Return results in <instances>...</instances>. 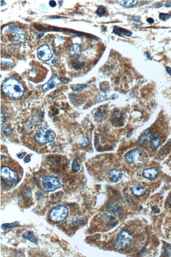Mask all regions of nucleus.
Returning a JSON list of instances; mask_svg holds the SVG:
<instances>
[{
    "instance_id": "6ab92c4d",
    "label": "nucleus",
    "mask_w": 171,
    "mask_h": 257,
    "mask_svg": "<svg viewBox=\"0 0 171 257\" xmlns=\"http://www.w3.org/2000/svg\"><path fill=\"white\" fill-rule=\"evenodd\" d=\"M23 237L24 238V239L28 240L30 241L33 242L34 244H36L37 243V238L35 237V235H33V233L32 232L30 231H26V232L24 233L23 235Z\"/></svg>"
},
{
    "instance_id": "2f4dec72",
    "label": "nucleus",
    "mask_w": 171,
    "mask_h": 257,
    "mask_svg": "<svg viewBox=\"0 0 171 257\" xmlns=\"http://www.w3.org/2000/svg\"><path fill=\"white\" fill-rule=\"evenodd\" d=\"M25 155H26V153L24 152V153H21L19 155H18V157L20 159H22V158H23L24 157H25Z\"/></svg>"
},
{
    "instance_id": "e433bc0d",
    "label": "nucleus",
    "mask_w": 171,
    "mask_h": 257,
    "mask_svg": "<svg viewBox=\"0 0 171 257\" xmlns=\"http://www.w3.org/2000/svg\"><path fill=\"white\" fill-rule=\"evenodd\" d=\"M169 204L171 205V197L170 198V201H169Z\"/></svg>"
},
{
    "instance_id": "f257e3e1",
    "label": "nucleus",
    "mask_w": 171,
    "mask_h": 257,
    "mask_svg": "<svg viewBox=\"0 0 171 257\" xmlns=\"http://www.w3.org/2000/svg\"><path fill=\"white\" fill-rule=\"evenodd\" d=\"M19 166L8 163L4 164L1 167V182L5 184V187L12 188L18 184L22 176V170H20Z\"/></svg>"
},
{
    "instance_id": "0eeeda50",
    "label": "nucleus",
    "mask_w": 171,
    "mask_h": 257,
    "mask_svg": "<svg viewBox=\"0 0 171 257\" xmlns=\"http://www.w3.org/2000/svg\"><path fill=\"white\" fill-rule=\"evenodd\" d=\"M7 33L13 38V43L14 45H19L25 42L26 36L24 30L19 27L11 26L7 29Z\"/></svg>"
},
{
    "instance_id": "a878e982",
    "label": "nucleus",
    "mask_w": 171,
    "mask_h": 257,
    "mask_svg": "<svg viewBox=\"0 0 171 257\" xmlns=\"http://www.w3.org/2000/svg\"><path fill=\"white\" fill-rule=\"evenodd\" d=\"M86 87L87 85L86 84H79L75 87L74 89L76 91H81L86 89Z\"/></svg>"
},
{
    "instance_id": "6e6552de",
    "label": "nucleus",
    "mask_w": 171,
    "mask_h": 257,
    "mask_svg": "<svg viewBox=\"0 0 171 257\" xmlns=\"http://www.w3.org/2000/svg\"><path fill=\"white\" fill-rule=\"evenodd\" d=\"M37 56L39 60L47 62L51 59L52 53L50 47L48 45H44L39 47L38 49Z\"/></svg>"
},
{
    "instance_id": "412c9836",
    "label": "nucleus",
    "mask_w": 171,
    "mask_h": 257,
    "mask_svg": "<svg viewBox=\"0 0 171 257\" xmlns=\"http://www.w3.org/2000/svg\"><path fill=\"white\" fill-rule=\"evenodd\" d=\"M138 2V1H122L120 4L125 7H131L135 5Z\"/></svg>"
},
{
    "instance_id": "9d476101",
    "label": "nucleus",
    "mask_w": 171,
    "mask_h": 257,
    "mask_svg": "<svg viewBox=\"0 0 171 257\" xmlns=\"http://www.w3.org/2000/svg\"><path fill=\"white\" fill-rule=\"evenodd\" d=\"M123 177V173L122 171L118 169H114L111 170L109 173V178L111 181L112 182H117L119 181Z\"/></svg>"
},
{
    "instance_id": "a211bd4d",
    "label": "nucleus",
    "mask_w": 171,
    "mask_h": 257,
    "mask_svg": "<svg viewBox=\"0 0 171 257\" xmlns=\"http://www.w3.org/2000/svg\"><path fill=\"white\" fill-rule=\"evenodd\" d=\"M81 48L78 44H74L71 47L69 52L72 56H78L81 53Z\"/></svg>"
},
{
    "instance_id": "9b49d317",
    "label": "nucleus",
    "mask_w": 171,
    "mask_h": 257,
    "mask_svg": "<svg viewBox=\"0 0 171 257\" xmlns=\"http://www.w3.org/2000/svg\"><path fill=\"white\" fill-rule=\"evenodd\" d=\"M143 176L147 179H153L157 177L158 175V171L156 169H146L143 172Z\"/></svg>"
},
{
    "instance_id": "aec40b11",
    "label": "nucleus",
    "mask_w": 171,
    "mask_h": 257,
    "mask_svg": "<svg viewBox=\"0 0 171 257\" xmlns=\"http://www.w3.org/2000/svg\"><path fill=\"white\" fill-rule=\"evenodd\" d=\"M90 137L86 135H83L79 138V144L80 146H86L90 143Z\"/></svg>"
},
{
    "instance_id": "c85d7f7f",
    "label": "nucleus",
    "mask_w": 171,
    "mask_h": 257,
    "mask_svg": "<svg viewBox=\"0 0 171 257\" xmlns=\"http://www.w3.org/2000/svg\"><path fill=\"white\" fill-rule=\"evenodd\" d=\"M3 133H4L5 135H9V134L11 133V128H4V129H3Z\"/></svg>"
},
{
    "instance_id": "ddd939ff",
    "label": "nucleus",
    "mask_w": 171,
    "mask_h": 257,
    "mask_svg": "<svg viewBox=\"0 0 171 257\" xmlns=\"http://www.w3.org/2000/svg\"><path fill=\"white\" fill-rule=\"evenodd\" d=\"M160 144V137L157 133L152 134L151 139L149 141V145L152 150H156Z\"/></svg>"
},
{
    "instance_id": "72a5a7b5",
    "label": "nucleus",
    "mask_w": 171,
    "mask_h": 257,
    "mask_svg": "<svg viewBox=\"0 0 171 257\" xmlns=\"http://www.w3.org/2000/svg\"><path fill=\"white\" fill-rule=\"evenodd\" d=\"M25 162H26V163H28V162H30L31 161V159H30V156H28L25 159Z\"/></svg>"
},
{
    "instance_id": "2eb2a0df",
    "label": "nucleus",
    "mask_w": 171,
    "mask_h": 257,
    "mask_svg": "<svg viewBox=\"0 0 171 257\" xmlns=\"http://www.w3.org/2000/svg\"><path fill=\"white\" fill-rule=\"evenodd\" d=\"M111 120L113 124H116L117 126L118 124L121 125L123 121V114L119 111L115 112L112 116Z\"/></svg>"
},
{
    "instance_id": "7c9ffc66",
    "label": "nucleus",
    "mask_w": 171,
    "mask_h": 257,
    "mask_svg": "<svg viewBox=\"0 0 171 257\" xmlns=\"http://www.w3.org/2000/svg\"><path fill=\"white\" fill-rule=\"evenodd\" d=\"M146 21L149 23V24H153L154 22V21L153 19L152 18H148L147 20H146Z\"/></svg>"
},
{
    "instance_id": "f8f14e48",
    "label": "nucleus",
    "mask_w": 171,
    "mask_h": 257,
    "mask_svg": "<svg viewBox=\"0 0 171 257\" xmlns=\"http://www.w3.org/2000/svg\"><path fill=\"white\" fill-rule=\"evenodd\" d=\"M140 151L138 150H133L129 152L125 156V160L127 162L129 163H133L136 162L137 160L139 157Z\"/></svg>"
},
{
    "instance_id": "7ed1b4c3",
    "label": "nucleus",
    "mask_w": 171,
    "mask_h": 257,
    "mask_svg": "<svg viewBox=\"0 0 171 257\" xmlns=\"http://www.w3.org/2000/svg\"><path fill=\"white\" fill-rule=\"evenodd\" d=\"M56 134L50 128H43L39 129L35 135L36 141L39 144H46L54 140Z\"/></svg>"
},
{
    "instance_id": "f3484780",
    "label": "nucleus",
    "mask_w": 171,
    "mask_h": 257,
    "mask_svg": "<svg viewBox=\"0 0 171 257\" xmlns=\"http://www.w3.org/2000/svg\"><path fill=\"white\" fill-rule=\"evenodd\" d=\"M133 195L136 197H140L144 195L146 192V189L142 186H136L131 189Z\"/></svg>"
},
{
    "instance_id": "39448f33",
    "label": "nucleus",
    "mask_w": 171,
    "mask_h": 257,
    "mask_svg": "<svg viewBox=\"0 0 171 257\" xmlns=\"http://www.w3.org/2000/svg\"><path fill=\"white\" fill-rule=\"evenodd\" d=\"M42 184L44 190L48 192L57 190L62 186L61 182L57 178L50 175H46L43 178Z\"/></svg>"
},
{
    "instance_id": "473e14b6",
    "label": "nucleus",
    "mask_w": 171,
    "mask_h": 257,
    "mask_svg": "<svg viewBox=\"0 0 171 257\" xmlns=\"http://www.w3.org/2000/svg\"><path fill=\"white\" fill-rule=\"evenodd\" d=\"M166 70H167V73L170 74V76H171V68H170V67H167V68H166Z\"/></svg>"
},
{
    "instance_id": "dca6fc26",
    "label": "nucleus",
    "mask_w": 171,
    "mask_h": 257,
    "mask_svg": "<svg viewBox=\"0 0 171 257\" xmlns=\"http://www.w3.org/2000/svg\"><path fill=\"white\" fill-rule=\"evenodd\" d=\"M113 32L114 33L118 36H120L121 34L126 36H131L132 35L131 31L118 27H115Z\"/></svg>"
},
{
    "instance_id": "c9c22d12",
    "label": "nucleus",
    "mask_w": 171,
    "mask_h": 257,
    "mask_svg": "<svg viewBox=\"0 0 171 257\" xmlns=\"http://www.w3.org/2000/svg\"><path fill=\"white\" fill-rule=\"evenodd\" d=\"M60 16H52L51 17L50 19H60Z\"/></svg>"
},
{
    "instance_id": "bb28decb",
    "label": "nucleus",
    "mask_w": 171,
    "mask_h": 257,
    "mask_svg": "<svg viewBox=\"0 0 171 257\" xmlns=\"http://www.w3.org/2000/svg\"><path fill=\"white\" fill-rule=\"evenodd\" d=\"M170 17H171V16L168 14L160 13L159 15V18L161 20H163V21L167 20Z\"/></svg>"
},
{
    "instance_id": "20e7f679",
    "label": "nucleus",
    "mask_w": 171,
    "mask_h": 257,
    "mask_svg": "<svg viewBox=\"0 0 171 257\" xmlns=\"http://www.w3.org/2000/svg\"><path fill=\"white\" fill-rule=\"evenodd\" d=\"M68 214V209L64 206H55L51 211L49 217L55 222H61L66 219Z\"/></svg>"
},
{
    "instance_id": "c756f323",
    "label": "nucleus",
    "mask_w": 171,
    "mask_h": 257,
    "mask_svg": "<svg viewBox=\"0 0 171 257\" xmlns=\"http://www.w3.org/2000/svg\"><path fill=\"white\" fill-rule=\"evenodd\" d=\"M49 5H50V6L51 7H54L57 6V3H56L55 1H50V2H49Z\"/></svg>"
},
{
    "instance_id": "cd10ccee",
    "label": "nucleus",
    "mask_w": 171,
    "mask_h": 257,
    "mask_svg": "<svg viewBox=\"0 0 171 257\" xmlns=\"http://www.w3.org/2000/svg\"><path fill=\"white\" fill-rule=\"evenodd\" d=\"M165 255L168 257H171V246H167L164 251Z\"/></svg>"
},
{
    "instance_id": "393cba45",
    "label": "nucleus",
    "mask_w": 171,
    "mask_h": 257,
    "mask_svg": "<svg viewBox=\"0 0 171 257\" xmlns=\"http://www.w3.org/2000/svg\"><path fill=\"white\" fill-rule=\"evenodd\" d=\"M105 8L103 6H100L99 7L98 9L97 10V16L100 17H102L105 15Z\"/></svg>"
},
{
    "instance_id": "4468645a",
    "label": "nucleus",
    "mask_w": 171,
    "mask_h": 257,
    "mask_svg": "<svg viewBox=\"0 0 171 257\" xmlns=\"http://www.w3.org/2000/svg\"><path fill=\"white\" fill-rule=\"evenodd\" d=\"M152 134L149 130H146L143 132V133L141 135L138 141V144H144L151 139Z\"/></svg>"
},
{
    "instance_id": "4be33fe9",
    "label": "nucleus",
    "mask_w": 171,
    "mask_h": 257,
    "mask_svg": "<svg viewBox=\"0 0 171 257\" xmlns=\"http://www.w3.org/2000/svg\"><path fill=\"white\" fill-rule=\"evenodd\" d=\"M19 224V222L18 221H16L12 223V224H3L2 225L1 228H2L3 230L5 231L7 229L11 228H12V227L17 226Z\"/></svg>"
},
{
    "instance_id": "423d86ee",
    "label": "nucleus",
    "mask_w": 171,
    "mask_h": 257,
    "mask_svg": "<svg viewBox=\"0 0 171 257\" xmlns=\"http://www.w3.org/2000/svg\"><path fill=\"white\" fill-rule=\"evenodd\" d=\"M132 241L133 237L130 233L128 231L123 230L118 233L115 247L118 249H125L131 244Z\"/></svg>"
},
{
    "instance_id": "b1692460",
    "label": "nucleus",
    "mask_w": 171,
    "mask_h": 257,
    "mask_svg": "<svg viewBox=\"0 0 171 257\" xmlns=\"http://www.w3.org/2000/svg\"><path fill=\"white\" fill-rule=\"evenodd\" d=\"M85 65V62H79V61H75L73 63V66L74 69L76 70H80L82 69L84 65Z\"/></svg>"
},
{
    "instance_id": "f704fd0d",
    "label": "nucleus",
    "mask_w": 171,
    "mask_h": 257,
    "mask_svg": "<svg viewBox=\"0 0 171 257\" xmlns=\"http://www.w3.org/2000/svg\"><path fill=\"white\" fill-rule=\"evenodd\" d=\"M43 35H44V33L39 34L38 35V37L37 38H38V39H40V38H42V36H43Z\"/></svg>"
},
{
    "instance_id": "5701e85b",
    "label": "nucleus",
    "mask_w": 171,
    "mask_h": 257,
    "mask_svg": "<svg viewBox=\"0 0 171 257\" xmlns=\"http://www.w3.org/2000/svg\"><path fill=\"white\" fill-rule=\"evenodd\" d=\"M72 169L74 172H78L80 170V166L77 159H74L72 163Z\"/></svg>"
},
{
    "instance_id": "1a4fd4ad",
    "label": "nucleus",
    "mask_w": 171,
    "mask_h": 257,
    "mask_svg": "<svg viewBox=\"0 0 171 257\" xmlns=\"http://www.w3.org/2000/svg\"><path fill=\"white\" fill-rule=\"evenodd\" d=\"M61 84V81L57 77L53 76L48 80V82L42 85V89L44 91H48Z\"/></svg>"
},
{
    "instance_id": "f03ea898",
    "label": "nucleus",
    "mask_w": 171,
    "mask_h": 257,
    "mask_svg": "<svg viewBox=\"0 0 171 257\" xmlns=\"http://www.w3.org/2000/svg\"><path fill=\"white\" fill-rule=\"evenodd\" d=\"M2 88L3 93L13 99H19L24 94L23 85L16 78L7 79L3 82Z\"/></svg>"
}]
</instances>
